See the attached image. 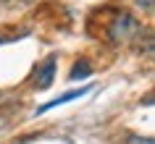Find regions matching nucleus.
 Wrapping results in <instances>:
<instances>
[{
    "label": "nucleus",
    "instance_id": "f257e3e1",
    "mask_svg": "<svg viewBox=\"0 0 155 144\" xmlns=\"http://www.w3.org/2000/svg\"><path fill=\"white\" fill-rule=\"evenodd\" d=\"M142 32V26H139V21L131 13H116V18L110 21V26H108V34H110V40L113 42H131L137 34Z\"/></svg>",
    "mask_w": 155,
    "mask_h": 144
},
{
    "label": "nucleus",
    "instance_id": "f03ea898",
    "mask_svg": "<svg viewBox=\"0 0 155 144\" xmlns=\"http://www.w3.org/2000/svg\"><path fill=\"white\" fill-rule=\"evenodd\" d=\"M37 76H40V81H37V87H40V89L50 87V81H53V76H55V58H48L45 66H42V71L37 73Z\"/></svg>",
    "mask_w": 155,
    "mask_h": 144
},
{
    "label": "nucleus",
    "instance_id": "7ed1b4c3",
    "mask_svg": "<svg viewBox=\"0 0 155 144\" xmlns=\"http://www.w3.org/2000/svg\"><path fill=\"white\" fill-rule=\"evenodd\" d=\"M90 92V87H84V89H79V92H66L63 97H58V100H53V102H48V105H42L40 107V113H45V110H50V107H55V105H63V102H71L74 97H82V94H87Z\"/></svg>",
    "mask_w": 155,
    "mask_h": 144
},
{
    "label": "nucleus",
    "instance_id": "20e7f679",
    "mask_svg": "<svg viewBox=\"0 0 155 144\" xmlns=\"http://www.w3.org/2000/svg\"><path fill=\"white\" fill-rule=\"evenodd\" d=\"M82 73H90V66H87V60H82V63H76L74 66V71L68 79H82Z\"/></svg>",
    "mask_w": 155,
    "mask_h": 144
},
{
    "label": "nucleus",
    "instance_id": "39448f33",
    "mask_svg": "<svg viewBox=\"0 0 155 144\" xmlns=\"http://www.w3.org/2000/svg\"><path fill=\"white\" fill-rule=\"evenodd\" d=\"M126 144H155V142L150 139V136H131Z\"/></svg>",
    "mask_w": 155,
    "mask_h": 144
},
{
    "label": "nucleus",
    "instance_id": "423d86ee",
    "mask_svg": "<svg viewBox=\"0 0 155 144\" xmlns=\"http://www.w3.org/2000/svg\"><path fill=\"white\" fill-rule=\"evenodd\" d=\"M145 8H147V11H153V0H145Z\"/></svg>",
    "mask_w": 155,
    "mask_h": 144
}]
</instances>
